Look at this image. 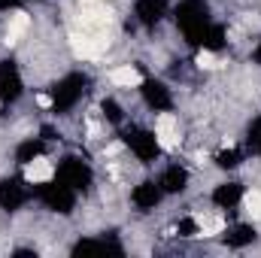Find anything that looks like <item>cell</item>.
<instances>
[{
  "label": "cell",
  "mask_w": 261,
  "mask_h": 258,
  "mask_svg": "<svg viewBox=\"0 0 261 258\" xmlns=\"http://www.w3.org/2000/svg\"><path fill=\"white\" fill-rule=\"evenodd\" d=\"M176 24H179L182 37H186V43L200 46L206 28L213 24V21H210V9H206V3H203V0H182V3L176 6Z\"/></svg>",
  "instance_id": "6da1fadb"
},
{
  "label": "cell",
  "mask_w": 261,
  "mask_h": 258,
  "mask_svg": "<svg viewBox=\"0 0 261 258\" xmlns=\"http://www.w3.org/2000/svg\"><path fill=\"white\" fill-rule=\"evenodd\" d=\"M85 85H88V79H85L82 73H70V76H64V79L52 88V110H55L58 116L70 113V110L82 100Z\"/></svg>",
  "instance_id": "7a4b0ae2"
},
{
  "label": "cell",
  "mask_w": 261,
  "mask_h": 258,
  "mask_svg": "<svg viewBox=\"0 0 261 258\" xmlns=\"http://www.w3.org/2000/svg\"><path fill=\"white\" fill-rule=\"evenodd\" d=\"M37 197L49 207V210H55V213H70L73 207H76V189H70L64 186L61 179H52V183H43V186H37Z\"/></svg>",
  "instance_id": "3957f363"
},
{
  "label": "cell",
  "mask_w": 261,
  "mask_h": 258,
  "mask_svg": "<svg viewBox=\"0 0 261 258\" xmlns=\"http://www.w3.org/2000/svg\"><path fill=\"white\" fill-rule=\"evenodd\" d=\"M55 179H61L64 186L82 192L91 186V167L82 161V158H64L58 167H55Z\"/></svg>",
  "instance_id": "277c9868"
},
{
  "label": "cell",
  "mask_w": 261,
  "mask_h": 258,
  "mask_svg": "<svg viewBox=\"0 0 261 258\" xmlns=\"http://www.w3.org/2000/svg\"><path fill=\"white\" fill-rule=\"evenodd\" d=\"M24 91V79L18 73L15 61H0V100L3 104H15Z\"/></svg>",
  "instance_id": "5b68a950"
},
{
  "label": "cell",
  "mask_w": 261,
  "mask_h": 258,
  "mask_svg": "<svg viewBox=\"0 0 261 258\" xmlns=\"http://www.w3.org/2000/svg\"><path fill=\"white\" fill-rule=\"evenodd\" d=\"M125 143L140 161H155L158 152H161V143H158V137L152 131H130L125 137Z\"/></svg>",
  "instance_id": "8992f818"
},
{
  "label": "cell",
  "mask_w": 261,
  "mask_h": 258,
  "mask_svg": "<svg viewBox=\"0 0 261 258\" xmlns=\"http://www.w3.org/2000/svg\"><path fill=\"white\" fill-rule=\"evenodd\" d=\"M140 91H143L146 107L155 110V113H167V110L173 107V94H170V88H167L164 82H158V79H146V82L140 85Z\"/></svg>",
  "instance_id": "52a82bcc"
},
{
  "label": "cell",
  "mask_w": 261,
  "mask_h": 258,
  "mask_svg": "<svg viewBox=\"0 0 261 258\" xmlns=\"http://www.w3.org/2000/svg\"><path fill=\"white\" fill-rule=\"evenodd\" d=\"M28 197H31V192L24 189L21 179H3V183H0V207H3V210L12 213V210L24 207Z\"/></svg>",
  "instance_id": "ba28073f"
},
{
  "label": "cell",
  "mask_w": 261,
  "mask_h": 258,
  "mask_svg": "<svg viewBox=\"0 0 261 258\" xmlns=\"http://www.w3.org/2000/svg\"><path fill=\"white\" fill-rule=\"evenodd\" d=\"M161 197H164L161 183H140V186L130 192V200H134L137 210H155V207L161 203Z\"/></svg>",
  "instance_id": "9c48e42d"
},
{
  "label": "cell",
  "mask_w": 261,
  "mask_h": 258,
  "mask_svg": "<svg viewBox=\"0 0 261 258\" xmlns=\"http://www.w3.org/2000/svg\"><path fill=\"white\" fill-rule=\"evenodd\" d=\"M167 12V0H137L134 3V15L140 18V24L155 28Z\"/></svg>",
  "instance_id": "30bf717a"
},
{
  "label": "cell",
  "mask_w": 261,
  "mask_h": 258,
  "mask_svg": "<svg viewBox=\"0 0 261 258\" xmlns=\"http://www.w3.org/2000/svg\"><path fill=\"white\" fill-rule=\"evenodd\" d=\"M240 200H243V186H240V183H222V186H216V192H213V203H216L219 210H234Z\"/></svg>",
  "instance_id": "8fae6325"
},
{
  "label": "cell",
  "mask_w": 261,
  "mask_h": 258,
  "mask_svg": "<svg viewBox=\"0 0 261 258\" xmlns=\"http://www.w3.org/2000/svg\"><path fill=\"white\" fill-rule=\"evenodd\" d=\"M158 183H161L164 194H179V192H186V186H189V170L179 167V164H170Z\"/></svg>",
  "instance_id": "7c38bea8"
},
{
  "label": "cell",
  "mask_w": 261,
  "mask_h": 258,
  "mask_svg": "<svg viewBox=\"0 0 261 258\" xmlns=\"http://www.w3.org/2000/svg\"><path fill=\"white\" fill-rule=\"evenodd\" d=\"M40 155H43V140H37V137L24 140V143L15 149V161H18V164H34Z\"/></svg>",
  "instance_id": "4fadbf2b"
},
{
  "label": "cell",
  "mask_w": 261,
  "mask_h": 258,
  "mask_svg": "<svg viewBox=\"0 0 261 258\" xmlns=\"http://www.w3.org/2000/svg\"><path fill=\"white\" fill-rule=\"evenodd\" d=\"M252 240H255V228H252V225H234V228L225 234V243H228V246H234V249L249 246Z\"/></svg>",
  "instance_id": "5bb4252c"
},
{
  "label": "cell",
  "mask_w": 261,
  "mask_h": 258,
  "mask_svg": "<svg viewBox=\"0 0 261 258\" xmlns=\"http://www.w3.org/2000/svg\"><path fill=\"white\" fill-rule=\"evenodd\" d=\"M216 164H219V167H237V164H240V152H237V149H225V152L216 155Z\"/></svg>",
  "instance_id": "9a60e30c"
},
{
  "label": "cell",
  "mask_w": 261,
  "mask_h": 258,
  "mask_svg": "<svg viewBox=\"0 0 261 258\" xmlns=\"http://www.w3.org/2000/svg\"><path fill=\"white\" fill-rule=\"evenodd\" d=\"M110 246L107 243H97V240H79L76 246H73V252L79 255V252H107Z\"/></svg>",
  "instance_id": "2e32d148"
},
{
  "label": "cell",
  "mask_w": 261,
  "mask_h": 258,
  "mask_svg": "<svg viewBox=\"0 0 261 258\" xmlns=\"http://www.w3.org/2000/svg\"><path fill=\"white\" fill-rule=\"evenodd\" d=\"M100 110H103V116H107L110 122H116V125L122 122V107H119L116 100H103V107H100Z\"/></svg>",
  "instance_id": "e0dca14e"
},
{
  "label": "cell",
  "mask_w": 261,
  "mask_h": 258,
  "mask_svg": "<svg viewBox=\"0 0 261 258\" xmlns=\"http://www.w3.org/2000/svg\"><path fill=\"white\" fill-rule=\"evenodd\" d=\"M18 6V0H0V9H15Z\"/></svg>",
  "instance_id": "ac0fdd59"
},
{
  "label": "cell",
  "mask_w": 261,
  "mask_h": 258,
  "mask_svg": "<svg viewBox=\"0 0 261 258\" xmlns=\"http://www.w3.org/2000/svg\"><path fill=\"white\" fill-rule=\"evenodd\" d=\"M252 58H255V61L261 64V40H258V46H255V52H252Z\"/></svg>",
  "instance_id": "d6986e66"
}]
</instances>
